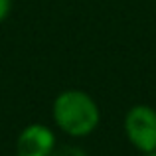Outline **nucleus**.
<instances>
[{"label": "nucleus", "instance_id": "obj_4", "mask_svg": "<svg viewBox=\"0 0 156 156\" xmlns=\"http://www.w3.org/2000/svg\"><path fill=\"white\" fill-rule=\"evenodd\" d=\"M50 156H87V152L83 148H79V146L63 144V146H55Z\"/></svg>", "mask_w": 156, "mask_h": 156}, {"label": "nucleus", "instance_id": "obj_3", "mask_svg": "<svg viewBox=\"0 0 156 156\" xmlns=\"http://www.w3.org/2000/svg\"><path fill=\"white\" fill-rule=\"evenodd\" d=\"M55 146V134L50 126L32 122L16 138V156H50Z\"/></svg>", "mask_w": 156, "mask_h": 156}, {"label": "nucleus", "instance_id": "obj_1", "mask_svg": "<svg viewBox=\"0 0 156 156\" xmlns=\"http://www.w3.org/2000/svg\"><path fill=\"white\" fill-rule=\"evenodd\" d=\"M51 117L61 133L73 138H83L99 126L101 111L89 93L81 89H65L53 99Z\"/></svg>", "mask_w": 156, "mask_h": 156}, {"label": "nucleus", "instance_id": "obj_5", "mask_svg": "<svg viewBox=\"0 0 156 156\" xmlns=\"http://www.w3.org/2000/svg\"><path fill=\"white\" fill-rule=\"evenodd\" d=\"M10 10H12V0H0V22L10 16Z\"/></svg>", "mask_w": 156, "mask_h": 156}, {"label": "nucleus", "instance_id": "obj_2", "mask_svg": "<svg viewBox=\"0 0 156 156\" xmlns=\"http://www.w3.org/2000/svg\"><path fill=\"white\" fill-rule=\"evenodd\" d=\"M122 126L129 142L138 152L156 150V109L150 105H133L126 111Z\"/></svg>", "mask_w": 156, "mask_h": 156}, {"label": "nucleus", "instance_id": "obj_6", "mask_svg": "<svg viewBox=\"0 0 156 156\" xmlns=\"http://www.w3.org/2000/svg\"><path fill=\"white\" fill-rule=\"evenodd\" d=\"M142 156H156V150H152V152H146V154H142Z\"/></svg>", "mask_w": 156, "mask_h": 156}]
</instances>
